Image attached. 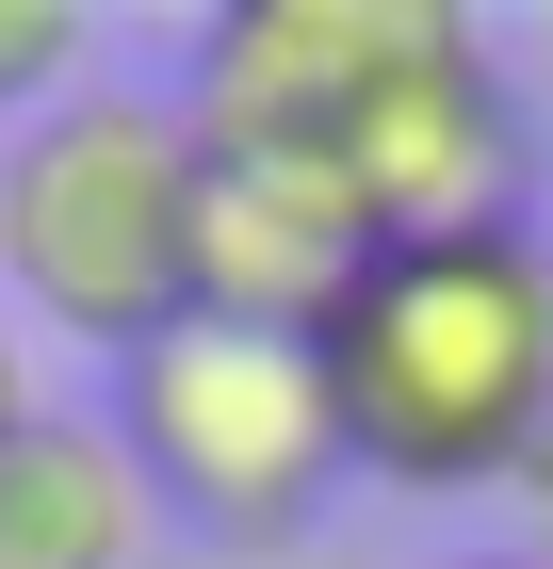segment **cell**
Masks as SVG:
<instances>
[{"mask_svg":"<svg viewBox=\"0 0 553 569\" xmlns=\"http://www.w3.org/2000/svg\"><path fill=\"white\" fill-rule=\"evenodd\" d=\"M375 261H391V228L342 179V147H213L196 131V309H245V326H309L326 342Z\"/></svg>","mask_w":553,"mask_h":569,"instance_id":"cell-5","label":"cell"},{"mask_svg":"<svg viewBox=\"0 0 553 569\" xmlns=\"http://www.w3.org/2000/svg\"><path fill=\"white\" fill-rule=\"evenodd\" d=\"M33 407H49V391H33V342H17V309H0V456H17V423H33Z\"/></svg>","mask_w":553,"mask_h":569,"instance_id":"cell-9","label":"cell"},{"mask_svg":"<svg viewBox=\"0 0 553 569\" xmlns=\"http://www.w3.org/2000/svg\"><path fill=\"white\" fill-rule=\"evenodd\" d=\"M147 472L115 456L98 407H33L0 456V569H147Z\"/></svg>","mask_w":553,"mask_h":569,"instance_id":"cell-7","label":"cell"},{"mask_svg":"<svg viewBox=\"0 0 553 569\" xmlns=\"http://www.w3.org/2000/svg\"><path fill=\"white\" fill-rule=\"evenodd\" d=\"M358 488L472 505L553 456V228H456L391 244L326 326Z\"/></svg>","mask_w":553,"mask_h":569,"instance_id":"cell-1","label":"cell"},{"mask_svg":"<svg viewBox=\"0 0 553 569\" xmlns=\"http://www.w3.org/2000/svg\"><path fill=\"white\" fill-rule=\"evenodd\" d=\"M440 569H553V553H521V537H472V553H440Z\"/></svg>","mask_w":553,"mask_h":569,"instance_id":"cell-11","label":"cell"},{"mask_svg":"<svg viewBox=\"0 0 553 569\" xmlns=\"http://www.w3.org/2000/svg\"><path fill=\"white\" fill-rule=\"evenodd\" d=\"M537 66H553V0H537Z\"/></svg>","mask_w":553,"mask_h":569,"instance_id":"cell-12","label":"cell"},{"mask_svg":"<svg viewBox=\"0 0 553 569\" xmlns=\"http://www.w3.org/2000/svg\"><path fill=\"white\" fill-rule=\"evenodd\" d=\"M342 179L375 196L391 244H456V228H537V131H521V66H488V33L440 49L424 82H391L358 131H342Z\"/></svg>","mask_w":553,"mask_h":569,"instance_id":"cell-6","label":"cell"},{"mask_svg":"<svg viewBox=\"0 0 553 569\" xmlns=\"http://www.w3.org/2000/svg\"><path fill=\"white\" fill-rule=\"evenodd\" d=\"M505 505H521V553H553V456H537V472L505 488Z\"/></svg>","mask_w":553,"mask_h":569,"instance_id":"cell-10","label":"cell"},{"mask_svg":"<svg viewBox=\"0 0 553 569\" xmlns=\"http://www.w3.org/2000/svg\"><path fill=\"white\" fill-rule=\"evenodd\" d=\"M0 309L17 342L130 358L196 309V114L179 82H66L33 131H0Z\"/></svg>","mask_w":553,"mask_h":569,"instance_id":"cell-2","label":"cell"},{"mask_svg":"<svg viewBox=\"0 0 553 569\" xmlns=\"http://www.w3.org/2000/svg\"><path fill=\"white\" fill-rule=\"evenodd\" d=\"M440 49H472L456 0H228L196 33L179 114L213 147H342L391 82H424Z\"/></svg>","mask_w":553,"mask_h":569,"instance_id":"cell-4","label":"cell"},{"mask_svg":"<svg viewBox=\"0 0 553 569\" xmlns=\"http://www.w3.org/2000/svg\"><path fill=\"white\" fill-rule=\"evenodd\" d=\"M115 456L147 472L179 537H213V553H277L309 537L358 488V439H342V375L309 326H245V309H179L147 342L115 358V391H98Z\"/></svg>","mask_w":553,"mask_h":569,"instance_id":"cell-3","label":"cell"},{"mask_svg":"<svg viewBox=\"0 0 553 569\" xmlns=\"http://www.w3.org/2000/svg\"><path fill=\"white\" fill-rule=\"evenodd\" d=\"M82 82V0H0V131H33Z\"/></svg>","mask_w":553,"mask_h":569,"instance_id":"cell-8","label":"cell"}]
</instances>
